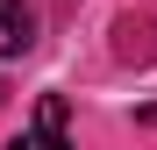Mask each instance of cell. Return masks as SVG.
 Returning <instances> with one entry per match:
<instances>
[{
	"instance_id": "obj_2",
	"label": "cell",
	"mask_w": 157,
	"mask_h": 150,
	"mask_svg": "<svg viewBox=\"0 0 157 150\" xmlns=\"http://www.w3.org/2000/svg\"><path fill=\"white\" fill-rule=\"evenodd\" d=\"M114 57H121V64H150V57H157V21L121 14V21H114Z\"/></svg>"
},
{
	"instance_id": "obj_1",
	"label": "cell",
	"mask_w": 157,
	"mask_h": 150,
	"mask_svg": "<svg viewBox=\"0 0 157 150\" xmlns=\"http://www.w3.org/2000/svg\"><path fill=\"white\" fill-rule=\"evenodd\" d=\"M7 150H71V136H64V93H43L36 100V129H21Z\"/></svg>"
},
{
	"instance_id": "obj_3",
	"label": "cell",
	"mask_w": 157,
	"mask_h": 150,
	"mask_svg": "<svg viewBox=\"0 0 157 150\" xmlns=\"http://www.w3.org/2000/svg\"><path fill=\"white\" fill-rule=\"evenodd\" d=\"M29 43H36V14H29V0H0V57H21Z\"/></svg>"
},
{
	"instance_id": "obj_4",
	"label": "cell",
	"mask_w": 157,
	"mask_h": 150,
	"mask_svg": "<svg viewBox=\"0 0 157 150\" xmlns=\"http://www.w3.org/2000/svg\"><path fill=\"white\" fill-rule=\"evenodd\" d=\"M0 100H7V86H0Z\"/></svg>"
}]
</instances>
